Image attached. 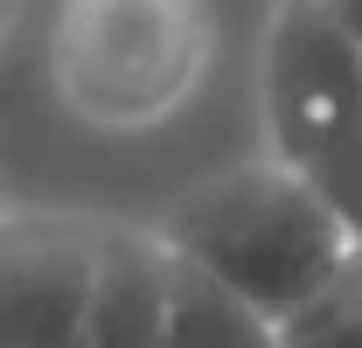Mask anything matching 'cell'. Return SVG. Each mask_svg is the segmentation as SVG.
Listing matches in <instances>:
<instances>
[{"label":"cell","mask_w":362,"mask_h":348,"mask_svg":"<svg viewBox=\"0 0 362 348\" xmlns=\"http://www.w3.org/2000/svg\"><path fill=\"white\" fill-rule=\"evenodd\" d=\"M265 153L307 181L362 161V42L320 0H279L258 70Z\"/></svg>","instance_id":"obj_3"},{"label":"cell","mask_w":362,"mask_h":348,"mask_svg":"<svg viewBox=\"0 0 362 348\" xmlns=\"http://www.w3.org/2000/svg\"><path fill=\"white\" fill-rule=\"evenodd\" d=\"M14 21H21V0H0V49H7V35H14Z\"/></svg>","instance_id":"obj_10"},{"label":"cell","mask_w":362,"mask_h":348,"mask_svg":"<svg viewBox=\"0 0 362 348\" xmlns=\"http://www.w3.org/2000/svg\"><path fill=\"white\" fill-rule=\"evenodd\" d=\"M279 348H362V272L334 279L314 306L279 320Z\"/></svg>","instance_id":"obj_7"},{"label":"cell","mask_w":362,"mask_h":348,"mask_svg":"<svg viewBox=\"0 0 362 348\" xmlns=\"http://www.w3.org/2000/svg\"><path fill=\"white\" fill-rule=\"evenodd\" d=\"M320 195L341 209L349 237H356V272H362V161H349L341 174H327V181H320Z\"/></svg>","instance_id":"obj_8"},{"label":"cell","mask_w":362,"mask_h":348,"mask_svg":"<svg viewBox=\"0 0 362 348\" xmlns=\"http://www.w3.org/2000/svg\"><path fill=\"white\" fill-rule=\"evenodd\" d=\"M327 14H334V21H341V28L362 42V0H327Z\"/></svg>","instance_id":"obj_9"},{"label":"cell","mask_w":362,"mask_h":348,"mask_svg":"<svg viewBox=\"0 0 362 348\" xmlns=\"http://www.w3.org/2000/svg\"><path fill=\"white\" fill-rule=\"evenodd\" d=\"M216 56L202 0H63L49 77L98 132H139L181 112Z\"/></svg>","instance_id":"obj_2"},{"label":"cell","mask_w":362,"mask_h":348,"mask_svg":"<svg viewBox=\"0 0 362 348\" xmlns=\"http://www.w3.org/2000/svg\"><path fill=\"white\" fill-rule=\"evenodd\" d=\"M168 300H175V258L153 237V223L112 216L98 286H90V313H84V348H160Z\"/></svg>","instance_id":"obj_5"},{"label":"cell","mask_w":362,"mask_h":348,"mask_svg":"<svg viewBox=\"0 0 362 348\" xmlns=\"http://www.w3.org/2000/svg\"><path fill=\"white\" fill-rule=\"evenodd\" d=\"M153 237L168 244L175 265L202 272L230 300L265 313L272 327L356 272V237L341 209L272 153L181 188L153 216Z\"/></svg>","instance_id":"obj_1"},{"label":"cell","mask_w":362,"mask_h":348,"mask_svg":"<svg viewBox=\"0 0 362 348\" xmlns=\"http://www.w3.org/2000/svg\"><path fill=\"white\" fill-rule=\"evenodd\" d=\"M112 216L0 209V348H84Z\"/></svg>","instance_id":"obj_4"},{"label":"cell","mask_w":362,"mask_h":348,"mask_svg":"<svg viewBox=\"0 0 362 348\" xmlns=\"http://www.w3.org/2000/svg\"><path fill=\"white\" fill-rule=\"evenodd\" d=\"M160 348H279V327L244 300H230L223 286H209L202 272L175 265V300H168V335Z\"/></svg>","instance_id":"obj_6"},{"label":"cell","mask_w":362,"mask_h":348,"mask_svg":"<svg viewBox=\"0 0 362 348\" xmlns=\"http://www.w3.org/2000/svg\"><path fill=\"white\" fill-rule=\"evenodd\" d=\"M320 7H327V0H320Z\"/></svg>","instance_id":"obj_11"}]
</instances>
